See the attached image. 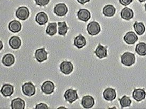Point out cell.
<instances>
[{"label":"cell","instance_id":"obj_1","mask_svg":"<svg viewBox=\"0 0 146 109\" xmlns=\"http://www.w3.org/2000/svg\"><path fill=\"white\" fill-rule=\"evenodd\" d=\"M122 64L126 66H131L133 65L135 61V54L131 53L126 52L121 57Z\"/></svg>","mask_w":146,"mask_h":109},{"label":"cell","instance_id":"obj_2","mask_svg":"<svg viewBox=\"0 0 146 109\" xmlns=\"http://www.w3.org/2000/svg\"><path fill=\"white\" fill-rule=\"evenodd\" d=\"M87 30L90 35H97L101 31L100 24L96 21H92L88 24Z\"/></svg>","mask_w":146,"mask_h":109},{"label":"cell","instance_id":"obj_3","mask_svg":"<svg viewBox=\"0 0 146 109\" xmlns=\"http://www.w3.org/2000/svg\"><path fill=\"white\" fill-rule=\"evenodd\" d=\"M22 91L23 93L28 97H31L35 95L36 87L31 82H27L22 86Z\"/></svg>","mask_w":146,"mask_h":109},{"label":"cell","instance_id":"obj_4","mask_svg":"<svg viewBox=\"0 0 146 109\" xmlns=\"http://www.w3.org/2000/svg\"><path fill=\"white\" fill-rule=\"evenodd\" d=\"M29 11L28 8L26 7H21L18 8L16 12L15 16L17 18L22 21L27 20L29 16Z\"/></svg>","mask_w":146,"mask_h":109},{"label":"cell","instance_id":"obj_5","mask_svg":"<svg viewBox=\"0 0 146 109\" xmlns=\"http://www.w3.org/2000/svg\"><path fill=\"white\" fill-rule=\"evenodd\" d=\"M64 97L66 102L70 103H72L73 102L76 101L78 99V95L77 93V90L73 89H68L66 90L64 94Z\"/></svg>","mask_w":146,"mask_h":109},{"label":"cell","instance_id":"obj_6","mask_svg":"<svg viewBox=\"0 0 146 109\" xmlns=\"http://www.w3.org/2000/svg\"><path fill=\"white\" fill-rule=\"evenodd\" d=\"M68 11V9L64 3H58L56 4L54 8V13L58 16H66Z\"/></svg>","mask_w":146,"mask_h":109},{"label":"cell","instance_id":"obj_7","mask_svg":"<svg viewBox=\"0 0 146 109\" xmlns=\"http://www.w3.org/2000/svg\"><path fill=\"white\" fill-rule=\"evenodd\" d=\"M60 70L63 74L69 75L71 74L73 70V65L72 62L64 61L61 62L60 65Z\"/></svg>","mask_w":146,"mask_h":109},{"label":"cell","instance_id":"obj_8","mask_svg":"<svg viewBox=\"0 0 146 109\" xmlns=\"http://www.w3.org/2000/svg\"><path fill=\"white\" fill-rule=\"evenodd\" d=\"M47 54L48 53L44 48L38 49L35 51V58L39 62H42L47 59Z\"/></svg>","mask_w":146,"mask_h":109},{"label":"cell","instance_id":"obj_9","mask_svg":"<svg viewBox=\"0 0 146 109\" xmlns=\"http://www.w3.org/2000/svg\"><path fill=\"white\" fill-rule=\"evenodd\" d=\"M55 86L54 83L50 81H46L43 83L41 86L42 92L45 94H51L53 93Z\"/></svg>","mask_w":146,"mask_h":109},{"label":"cell","instance_id":"obj_10","mask_svg":"<svg viewBox=\"0 0 146 109\" xmlns=\"http://www.w3.org/2000/svg\"><path fill=\"white\" fill-rule=\"evenodd\" d=\"M103 95L104 99L108 101H111L115 99L116 97L115 90L111 87H108L105 89Z\"/></svg>","mask_w":146,"mask_h":109},{"label":"cell","instance_id":"obj_11","mask_svg":"<svg viewBox=\"0 0 146 109\" xmlns=\"http://www.w3.org/2000/svg\"><path fill=\"white\" fill-rule=\"evenodd\" d=\"M95 104V100L90 95H86L82 98L81 105L85 109H90Z\"/></svg>","mask_w":146,"mask_h":109},{"label":"cell","instance_id":"obj_12","mask_svg":"<svg viewBox=\"0 0 146 109\" xmlns=\"http://www.w3.org/2000/svg\"><path fill=\"white\" fill-rule=\"evenodd\" d=\"M123 39L127 44L133 45L138 41V37L135 32H133V31H130L127 32L125 34Z\"/></svg>","mask_w":146,"mask_h":109},{"label":"cell","instance_id":"obj_13","mask_svg":"<svg viewBox=\"0 0 146 109\" xmlns=\"http://www.w3.org/2000/svg\"><path fill=\"white\" fill-rule=\"evenodd\" d=\"M77 16L80 21L87 22L90 19L91 14L87 9H80L77 13Z\"/></svg>","mask_w":146,"mask_h":109},{"label":"cell","instance_id":"obj_14","mask_svg":"<svg viewBox=\"0 0 146 109\" xmlns=\"http://www.w3.org/2000/svg\"><path fill=\"white\" fill-rule=\"evenodd\" d=\"M146 96V93L145 91L141 89H135L132 93V97L137 102L141 101L144 100Z\"/></svg>","mask_w":146,"mask_h":109},{"label":"cell","instance_id":"obj_15","mask_svg":"<svg viewBox=\"0 0 146 109\" xmlns=\"http://www.w3.org/2000/svg\"><path fill=\"white\" fill-rule=\"evenodd\" d=\"M1 93L4 97H10L14 93V87L9 84H4L1 89Z\"/></svg>","mask_w":146,"mask_h":109},{"label":"cell","instance_id":"obj_16","mask_svg":"<svg viewBox=\"0 0 146 109\" xmlns=\"http://www.w3.org/2000/svg\"><path fill=\"white\" fill-rule=\"evenodd\" d=\"M94 53L97 57L100 59L105 58L108 56L107 47H104L100 44H99Z\"/></svg>","mask_w":146,"mask_h":109},{"label":"cell","instance_id":"obj_17","mask_svg":"<svg viewBox=\"0 0 146 109\" xmlns=\"http://www.w3.org/2000/svg\"><path fill=\"white\" fill-rule=\"evenodd\" d=\"M134 16V13L133 10L130 9V8H123L121 12V17L123 19L129 21L131 19L133 18Z\"/></svg>","mask_w":146,"mask_h":109},{"label":"cell","instance_id":"obj_18","mask_svg":"<svg viewBox=\"0 0 146 109\" xmlns=\"http://www.w3.org/2000/svg\"><path fill=\"white\" fill-rule=\"evenodd\" d=\"M35 21L40 26H42L48 22V17L45 12H39L36 16Z\"/></svg>","mask_w":146,"mask_h":109},{"label":"cell","instance_id":"obj_19","mask_svg":"<svg viewBox=\"0 0 146 109\" xmlns=\"http://www.w3.org/2000/svg\"><path fill=\"white\" fill-rule=\"evenodd\" d=\"M9 29L13 33H17L20 31L22 26L19 21L17 20H13L11 21L8 26Z\"/></svg>","mask_w":146,"mask_h":109},{"label":"cell","instance_id":"obj_20","mask_svg":"<svg viewBox=\"0 0 146 109\" xmlns=\"http://www.w3.org/2000/svg\"><path fill=\"white\" fill-rule=\"evenodd\" d=\"M15 62V56L11 54H5L2 59V62L4 66L10 67Z\"/></svg>","mask_w":146,"mask_h":109},{"label":"cell","instance_id":"obj_21","mask_svg":"<svg viewBox=\"0 0 146 109\" xmlns=\"http://www.w3.org/2000/svg\"><path fill=\"white\" fill-rule=\"evenodd\" d=\"M87 41L85 37L80 34L74 39V45L78 49H81L86 45Z\"/></svg>","mask_w":146,"mask_h":109},{"label":"cell","instance_id":"obj_22","mask_svg":"<svg viewBox=\"0 0 146 109\" xmlns=\"http://www.w3.org/2000/svg\"><path fill=\"white\" fill-rule=\"evenodd\" d=\"M11 107L12 109H24L25 102L21 98H17L12 101Z\"/></svg>","mask_w":146,"mask_h":109},{"label":"cell","instance_id":"obj_23","mask_svg":"<svg viewBox=\"0 0 146 109\" xmlns=\"http://www.w3.org/2000/svg\"><path fill=\"white\" fill-rule=\"evenodd\" d=\"M116 12V9L111 4H108L104 7L103 9V13L107 17H112L114 16Z\"/></svg>","mask_w":146,"mask_h":109},{"label":"cell","instance_id":"obj_24","mask_svg":"<svg viewBox=\"0 0 146 109\" xmlns=\"http://www.w3.org/2000/svg\"><path fill=\"white\" fill-rule=\"evenodd\" d=\"M9 45L13 49H18L21 45V40L19 37L13 36L9 40Z\"/></svg>","mask_w":146,"mask_h":109},{"label":"cell","instance_id":"obj_25","mask_svg":"<svg viewBox=\"0 0 146 109\" xmlns=\"http://www.w3.org/2000/svg\"><path fill=\"white\" fill-rule=\"evenodd\" d=\"M133 28L135 31L138 35H142L146 31V28L142 22H138L137 21H135L133 24Z\"/></svg>","mask_w":146,"mask_h":109},{"label":"cell","instance_id":"obj_26","mask_svg":"<svg viewBox=\"0 0 146 109\" xmlns=\"http://www.w3.org/2000/svg\"><path fill=\"white\" fill-rule=\"evenodd\" d=\"M135 52L140 56H144L146 55V43H140L137 45Z\"/></svg>","mask_w":146,"mask_h":109},{"label":"cell","instance_id":"obj_27","mask_svg":"<svg viewBox=\"0 0 146 109\" xmlns=\"http://www.w3.org/2000/svg\"><path fill=\"white\" fill-rule=\"evenodd\" d=\"M46 33L50 36L55 35L57 33V24L52 22L48 24L46 28Z\"/></svg>","mask_w":146,"mask_h":109},{"label":"cell","instance_id":"obj_28","mask_svg":"<svg viewBox=\"0 0 146 109\" xmlns=\"http://www.w3.org/2000/svg\"><path fill=\"white\" fill-rule=\"evenodd\" d=\"M68 29L65 21L58 22V33L60 35H66Z\"/></svg>","mask_w":146,"mask_h":109},{"label":"cell","instance_id":"obj_29","mask_svg":"<svg viewBox=\"0 0 146 109\" xmlns=\"http://www.w3.org/2000/svg\"><path fill=\"white\" fill-rule=\"evenodd\" d=\"M119 103L121 106V108H124L129 106L131 104V99L126 95L123 96L121 98H119Z\"/></svg>","mask_w":146,"mask_h":109},{"label":"cell","instance_id":"obj_30","mask_svg":"<svg viewBox=\"0 0 146 109\" xmlns=\"http://www.w3.org/2000/svg\"><path fill=\"white\" fill-rule=\"evenodd\" d=\"M36 4L40 7H44L49 3L50 0H35Z\"/></svg>","mask_w":146,"mask_h":109},{"label":"cell","instance_id":"obj_31","mask_svg":"<svg viewBox=\"0 0 146 109\" xmlns=\"http://www.w3.org/2000/svg\"><path fill=\"white\" fill-rule=\"evenodd\" d=\"M120 4L123 5L124 6H127L131 4L133 2V0H119Z\"/></svg>","mask_w":146,"mask_h":109},{"label":"cell","instance_id":"obj_32","mask_svg":"<svg viewBox=\"0 0 146 109\" xmlns=\"http://www.w3.org/2000/svg\"><path fill=\"white\" fill-rule=\"evenodd\" d=\"M35 109H48L47 105H46V104H44V103H40L39 104L36 106L35 107Z\"/></svg>","mask_w":146,"mask_h":109},{"label":"cell","instance_id":"obj_33","mask_svg":"<svg viewBox=\"0 0 146 109\" xmlns=\"http://www.w3.org/2000/svg\"><path fill=\"white\" fill-rule=\"evenodd\" d=\"M78 3H80L81 4H85V3L89 2L90 0H77Z\"/></svg>","mask_w":146,"mask_h":109},{"label":"cell","instance_id":"obj_34","mask_svg":"<svg viewBox=\"0 0 146 109\" xmlns=\"http://www.w3.org/2000/svg\"><path fill=\"white\" fill-rule=\"evenodd\" d=\"M0 44H1V48H0V49L2 50V49L3 48V45H2V43L1 41H0Z\"/></svg>","mask_w":146,"mask_h":109},{"label":"cell","instance_id":"obj_35","mask_svg":"<svg viewBox=\"0 0 146 109\" xmlns=\"http://www.w3.org/2000/svg\"><path fill=\"white\" fill-rule=\"evenodd\" d=\"M138 1L140 3H142V2H145V1H146V0H138Z\"/></svg>","mask_w":146,"mask_h":109},{"label":"cell","instance_id":"obj_36","mask_svg":"<svg viewBox=\"0 0 146 109\" xmlns=\"http://www.w3.org/2000/svg\"><path fill=\"white\" fill-rule=\"evenodd\" d=\"M58 109H66V108H64V107H60V108H58Z\"/></svg>","mask_w":146,"mask_h":109},{"label":"cell","instance_id":"obj_37","mask_svg":"<svg viewBox=\"0 0 146 109\" xmlns=\"http://www.w3.org/2000/svg\"><path fill=\"white\" fill-rule=\"evenodd\" d=\"M145 10H146V3L145 4Z\"/></svg>","mask_w":146,"mask_h":109}]
</instances>
